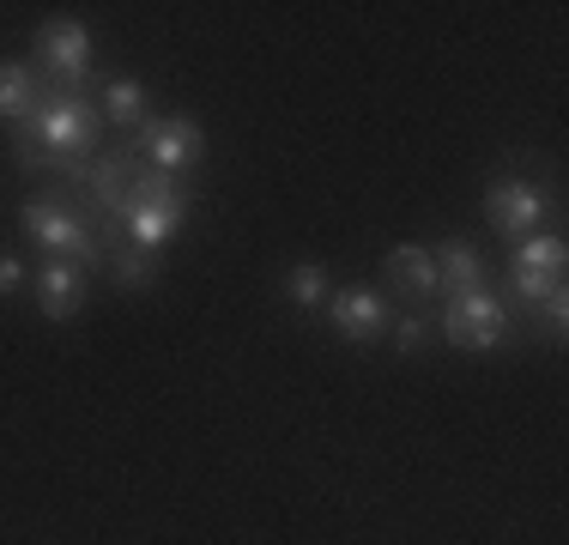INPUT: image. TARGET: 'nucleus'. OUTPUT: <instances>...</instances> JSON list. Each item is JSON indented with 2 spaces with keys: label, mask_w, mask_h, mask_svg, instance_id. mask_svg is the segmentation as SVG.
Wrapping results in <instances>:
<instances>
[{
  "label": "nucleus",
  "mask_w": 569,
  "mask_h": 545,
  "mask_svg": "<svg viewBox=\"0 0 569 545\" xmlns=\"http://www.w3.org/2000/svg\"><path fill=\"white\" fill-rule=\"evenodd\" d=\"M563 267L569 249L563 237H521L515 242V261H509V285L527 309H539L546 297H563Z\"/></svg>",
  "instance_id": "4"
},
{
  "label": "nucleus",
  "mask_w": 569,
  "mask_h": 545,
  "mask_svg": "<svg viewBox=\"0 0 569 545\" xmlns=\"http://www.w3.org/2000/svg\"><path fill=\"white\" fill-rule=\"evenodd\" d=\"M43 91H49V79L37 73L31 61H0V121L19 128V121L43 103Z\"/></svg>",
  "instance_id": "12"
},
{
  "label": "nucleus",
  "mask_w": 569,
  "mask_h": 545,
  "mask_svg": "<svg viewBox=\"0 0 569 545\" xmlns=\"http://www.w3.org/2000/svg\"><path fill=\"white\" fill-rule=\"evenodd\" d=\"M430 267H437V291H442V297L485 291V255L472 249L467 237H449L442 249H430Z\"/></svg>",
  "instance_id": "11"
},
{
  "label": "nucleus",
  "mask_w": 569,
  "mask_h": 545,
  "mask_svg": "<svg viewBox=\"0 0 569 545\" xmlns=\"http://www.w3.org/2000/svg\"><path fill=\"white\" fill-rule=\"evenodd\" d=\"M442 334H449L460 351H497L509 339V304H497L491 285H485V291H467V297H449Z\"/></svg>",
  "instance_id": "5"
},
{
  "label": "nucleus",
  "mask_w": 569,
  "mask_h": 545,
  "mask_svg": "<svg viewBox=\"0 0 569 545\" xmlns=\"http://www.w3.org/2000/svg\"><path fill=\"white\" fill-rule=\"evenodd\" d=\"M425 339H430V321L425 316H406L395 327V346H400V358H412V351H425Z\"/></svg>",
  "instance_id": "16"
},
{
  "label": "nucleus",
  "mask_w": 569,
  "mask_h": 545,
  "mask_svg": "<svg viewBox=\"0 0 569 545\" xmlns=\"http://www.w3.org/2000/svg\"><path fill=\"white\" fill-rule=\"evenodd\" d=\"M24 285V261L19 255H0V297H12Z\"/></svg>",
  "instance_id": "18"
},
{
  "label": "nucleus",
  "mask_w": 569,
  "mask_h": 545,
  "mask_svg": "<svg viewBox=\"0 0 569 545\" xmlns=\"http://www.w3.org/2000/svg\"><path fill=\"white\" fill-rule=\"evenodd\" d=\"M19 225H24V237L37 242V249L49 255V261H73V267H91L103 255V242H98V225H91V212H86V200L73 195V188H37L31 200H24V212H19Z\"/></svg>",
  "instance_id": "2"
},
{
  "label": "nucleus",
  "mask_w": 569,
  "mask_h": 545,
  "mask_svg": "<svg viewBox=\"0 0 569 545\" xmlns=\"http://www.w3.org/2000/svg\"><path fill=\"white\" fill-rule=\"evenodd\" d=\"M284 297H291V309H303V316H316V309H328V297H333V279L321 272L316 261H303V267H291L284 272Z\"/></svg>",
  "instance_id": "15"
},
{
  "label": "nucleus",
  "mask_w": 569,
  "mask_h": 545,
  "mask_svg": "<svg viewBox=\"0 0 569 545\" xmlns=\"http://www.w3.org/2000/svg\"><path fill=\"white\" fill-rule=\"evenodd\" d=\"M328 321L340 327V339H351V346H376V339L388 334V321H395V309H388L382 291L351 285V291H333L328 297Z\"/></svg>",
  "instance_id": "7"
},
{
  "label": "nucleus",
  "mask_w": 569,
  "mask_h": 545,
  "mask_svg": "<svg viewBox=\"0 0 569 545\" xmlns=\"http://www.w3.org/2000/svg\"><path fill=\"white\" fill-rule=\"evenodd\" d=\"M485 212H491V225L503 230V237H533L539 218H546V195H539L533 182H521V176H509V182H497L491 195H485Z\"/></svg>",
  "instance_id": "8"
},
{
  "label": "nucleus",
  "mask_w": 569,
  "mask_h": 545,
  "mask_svg": "<svg viewBox=\"0 0 569 545\" xmlns=\"http://www.w3.org/2000/svg\"><path fill=\"white\" fill-rule=\"evenodd\" d=\"M31 67L49 86H86L91 79V31L79 19H49L31 37Z\"/></svg>",
  "instance_id": "3"
},
{
  "label": "nucleus",
  "mask_w": 569,
  "mask_h": 545,
  "mask_svg": "<svg viewBox=\"0 0 569 545\" xmlns=\"http://www.w3.org/2000/svg\"><path fill=\"white\" fill-rule=\"evenodd\" d=\"M133 146H140V158H152V170L188 176L200 164V152H207V133L188 116H146L140 128H133Z\"/></svg>",
  "instance_id": "6"
},
{
  "label": "nucleus",
  "mask_w": 569,
  "mask_h": 545,
  "mask_svg": "<svg viewBox=\"0 0 569 545\" xmlns=\"http://www.w3.org/2000/svg\"><path fill=\"white\" fill-rule=\"evenodd\" d=\"M103 121H116V128H140V121H146V86H140V79H110V86H103Z\"/></svg>",
  "instance_id": "13"
},
{
  "label": "nucleus",
  "mask_w": 569,
  "mask_h": 545,
  "mask_svg": "<svg viewBox=\"0 0 569 545\" xmlns=\"http://www.w3.org/2000/svg\"><path fill=\"white\" fill-rule=\"evenodd\" d=\"M103 267H110V279L121 291H146V285H158V261L146 249H133V242H116L110 255H103Z\"/></svg>",
  "instance_id": "14"
},
{
  "label": "nucleus",
  "mask_w": 569,
  "mask_h": 545,
  "mask_svg": "<svg viewBox=\"0 0 569 545\" xmlns=\"http://www.w3.org/2000/svg\"><path fill=\"white\" fill-rule=\"evenodd\" d=\"M103 103L98 91L86 86H49L43 103L31 109V116L19 121V140H12V152H19L24 170H56L61 188H73L79 176H86V164L98 158V140H103Z\"/></svg>",
  "instance_id": "1"
},
{
  "label": "nucleus",
  "mask_w": 569,
  "mask_h": 545,
  "mask_svg": "<svg viewBox=\"0 0 569 545\" xmlns=\"http://www.w3.org/2000/svg\"><path fill=\"white\" fill-rule=\"evenodd\" d=\"M382 261H388V291H395L400 304H425V297H437V267H430L425 242H400V249H388Z\"/></svg>",
  "instance_id": "10"
},
{
  "label": "nucleus",
  "mask_w": 569,
  "mask_h": 545,
  "mask_svg": "<svg viewBox=\"0 0 569 545\" xmlns=\"http://www.w3.org/2000/svg\"><path fill=\"white\" fill-rule=\"evenodd\" d=\"M539 316H546V334L551 339H563V327H569V291L563 297H546V304H539Z\"/></svg>",
  "instance_id": "17"
},
{
  "label": "nucleus",
  "mask_w": 569,
  "mask_h": 545,
  "mask_svg": "<svg viewBox=\"0 0 569 545\" xmlns=\"http://www.w3.org/2000/svg\"><path fill=\"white\" fill-rule=\"evenodd\" d=\"M86 285H91V267L43 261V272H37V309H43L49 321H73L79 304H86Z\"/></svg>",
  "instance_id": "9"
}]
</instances>
